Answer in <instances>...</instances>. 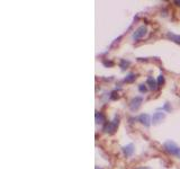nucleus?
<instances>
[{
  "label": "nucleus",
  "mask_w": 180,
  "mask_h": 169,
  "mask_svg": "<svg viewBox=\"0 0 180 169\" xmlns=\"http://www.w3.org/2000/svg\"><path fill=\"white\" fill-rule=\"evenodd\" d=\"M165 117V113L163 112H157L153 114V117H152V123L153 124H159V123H161Z\"/></svg>",
  "instance_id": "5"
},
{
  "label": "nucleus",
  "mask_w": 180,
  "mask_h": 169,
  "mask_svg": "<svg viewBox=\"0 0 180 169\" xmlns=\"http://www.w3.org/2000/svg\"><path fill=\"white\" fill-rule=\"evenodd\" d=\"M139 90L144 94V92H146V87H145L144 84H140V86H139Z\"/></svg>",
  "instance_id": "14"
},
{
  "label": "nucleus",
  "mask_w": 180,
  "mask_h": 169,
  "mask_svg": "<svg viewBox=\"0 0 180 169\" xmlns=\"http://www.w3.org/2000/svg\"><path fill=\"white\" fill-rule=\"evenodd\" d=\"M163 147H164V149H165L167 152H169L170 154L176 156L177 158L180 159V148L178 147V146H177L173 141H171V140L165 141L164 144H163Z\"/></svg>",
  "instance_id": "1"
},
{
  "label": "nucleus",
  "mask_w": 180,
  "mask_h": 169,
  "mask_svg": "<svg viewBox=\"0 0 180 169\" xmlns=\"http://www.w3.org/2000/svg\"><path fill=\"white\" fill-rule=\"evenodd\" d=\"M137 169H150L149 167H140V168H137Z\"/></svg>",
  "instance_id": "17"
},
{
  "label": "nucleus",
  "mask_w": 180,
  "mask_h": 169,
  "mask_svg": "<svg viewBox=\"0 0 180 169\" xmlns=\"http://www.w3.org/2000/svg\"><path fill=\"white\" fill-rule=\"evenodd\" d=\"M164 84V77H163V74H160L158 78V84Z\"/></svg>",
  "instance_id": "13"
},
{
  "label": "nucleus",
  "mask_w": 180,
  "mask_h": 169,
  "mask_svg": "<svg viewBox=\"0 0 180 169\" xmlns=\"http://www.w3.org/2000/svg\"><path fill=\"white\" fill-rule=\"evenodd\" d=\"M117 126H118V117H115L114 121L108 122V123L105 124V126H104V132L114 133L115 130L117 129Z\"/></svg>",
  "instance_id": "2"
},
{
  "label": "nucleus",
  "mask_w": 180,
  "mask_h": 169,
  "mask_svg": "<svg viewBox=\"0 0 180 169\" xmlns=\"http://www.w3.org/2000/svg\"><path fill=\"white\" fill-rule=\"evenodd\" d=\"M168 37H169L171 41H173V42H176V43H179L180 44V35H176V34H172V33H168Z\"/></svg>",
  "instance_id": "9"
},
{
  "label": "nucleus",
  "mask_w": 180,
  "mask_h": 169,
  "mask_svg": "<svg viewBox=\"0 0 180 169\" xmlns=\"http://www.w3.org/2000/svg\"><path fill=\"white\" fill-rule=\"evenodd\" d=\"M122 150H123V153L125 154L126 157H131L133 152H134V146L133 144H127L125 147H123Z\"/></svg>",
  "instance_id": "7"
},
{
  "label": "nucleus",
  "mask_w": 180,
  "mask_h": 169,
  "mask_svg": "<svg viewBox=\"0 0 180 169\" xmlns=\"http://www.w3.org/2000/svg\"><path fill=\"white\" fill-rule=\"evenodd\" d=\"M175 4L178 5V6H180V0H176V1H175Z\"/></svg>",
  "instance_id": "16"
},
{
  "label": "nucleus",
  "mask_w": 180,
  "mask_h": 169,
  "mask_svg": "<svg viewBox=\"0 0 180 169\" xmlns=\"http://www.w3.org/2000/svg\"><path fill=\"white\" fill-rule=\"evenodd\" d=\"M162 110H170V108H169V103H165V105H164V107L162 108Z\"/></svg>",
  "instance_id": "15"
},
{
  "label": "nucleus",
  "mask_w": 180,
  "mask_h": 169,
  "mask_svg": "<svg viewBox=\"0 0 180 169\" xmlns=\"http://www.w3.org/2000/svg\"><path fill=\"white\" fill-rule=\"evenodd\" d=\"M129 66V61H125V60H122V61H121V68H122L123 70H125Z\"/></svg>",
  "instance_id": "12"
},
{
  "label": "nucleus",
  "mask_w": 180,
  "mask_h": 169,
  "mask_svg": "<svg viewBox=\"0 0 180 169\" xmlns=\"http://www.w3.org/2000/svg\"><path fill=\"white\" fill-rule=\"evenodd\" d=\"M146 33H147L146 26H140V27L133 33V40H135V41L140 40V38L145 36V34Z\"/></svg>",
  "instance_id": "3"
},
{
  "label": "nucleus",
  "mask_w": 180,
  "mask_h": 169,
  "mask_svg": "<svg viewBox=\"0 0 180 169\" xmlns=\"http://www.w3.org/2000/svg\"><path fill=\"white\" fill-rule=\"evenodd\" d=\"M136 79V76L134 74H129V76H126L125 78V82H133V81H135Z\"/></svg>",
  "instance_id": "11"
},
{
  "label": "nucleus",
  "mask_w": 180,
  "mask_h": 169,
  "mask_svg": "<svg viewBox=\"0 0 180 169\" xmlns=\"http://www.w3.org/2000/svg\"><path fill=\"white\" fill-rule=\"evenodd\" d=\"M142 102H143L142 97H140V96L134 97V98L131 100V103H129V108H131V110L135 112V110H139V108H140V106H141V104H142Z\"/></svg>",
  "instance_id": "4"
},
{
  "label": "nucleus",
  "mask_w": 180,
  "mask_h": 169,
  "mask_svg": "<svg viewBox=\"0 0 180 169\" xmlns=\"http://www.w3.org/2000/svg\"><path fill=\"white\" fill-rule=\"evenodd\" d=\"M96 121H97L98 124H101V123H104L106 120H105V116H104L101 113H98V112H97V113H96Z\"/></svg>",
  "instance_id": "10"
},
{
  "label": "nucleus",
  "mask_w": 180,
  "mask_h": 169,
  "mask_svg": "<svg viewBox=\"0 0 180 169\" xmlns=\"http://www.w3.org/2000/svg\"><path fill=\"white\" fill-rule=\"evenodd\" d=\"M139 122H141V124H143L144 126L149 128L151 124V122H152V120H151L150 116H149L147 114H141L140 116H139Z\"/></svg>",
  "instance_id": "6"
},
{
  "label": "nucleus",
  "mask_w": 180,
  "mask_h": 169,
  "mask_svg": "<svg viewBox=\"0 0 180 169\" xmlns=\"http://www.w3.org/2000/svg\"><path fill=\"white\" fill-rule=\"evenodd\" d=\"M146 84L149 86V88L152 89V90H155L157 89V86H158V82L153 79L152 77H149L146 80Z\"/></svg>",
  "instance_id": "8"
}]
</instances>
